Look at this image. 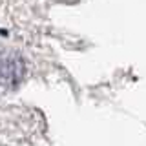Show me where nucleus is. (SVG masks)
<instances>
[{
    "mask_svg": "<svg viewBox=\"0 0 146 146\" xmlns=\"http://www.w3.org/2000/svg\"><path fill=\"white\" fill-rule=\"evenodd\" d=\"M24 75L26 66L20 55L13 51L0 53V90H11L18 86Z\"/></svg>",
    "mask_w": 146,
    "mask_h": 146,
    "instance_id": "nucleus-1",
    "label": "nucleus"
}]
</instances>
